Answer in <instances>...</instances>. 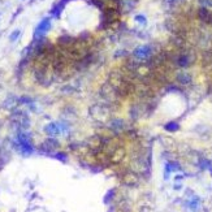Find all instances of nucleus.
<instances>
[{
    "mask_svg": "<svg viewBox=\"0 0 212 212\" xmlns=\"http://www.w3.org/2000/svg\"><path fill=\"white\" fill-rule=\"evenodd\" d=\"M52 27V21H51V17H44L41 22L37 25L34 30V41H41L46 37V34L48 33Z\"/></svg>",
    "mask_w": 212,
    "mask_h": 212,
    "instance_id": "f257e3e1",
    "label": "nucleus"
},
{
    "mask_svg": "<svg viewBox=\"0 0 212 212\" xmlns=\"http://www.w3.org/2000/svg\"><path fill=\"white\" fill-rule=\"evenodd\" d=\"M69 3V0H59V2H56L52 5V8H51L50 11V14L51 17L53 18H60V16L62 13V11L65 9V5Z\"/></svg>",
    "mask_w": 212,
    "mask_h": 212,
    "instance_id": "f03ea898",
    "label": "nucleus"
},
{
    "mask_svg": "<svg viewBox=\"0 0 212 212\" xmlns=\"http://www.w3.org/2000/svg\"><path fill=\"white\" fill-rule=\"evenodd\" d=\"M151 55V47L150 46H141L134 51V56L138 59H146Z\"/></svg>",
    "mask_w": 212,
    "mask_h": 212,
    "instance_id": "7ed1b4c3",
    "label": "nucleus"
},
{
    "mask_svg": "<svg viewBox=\"0 0 212 212\" xmlns=\"http://www.w3.org/2000/svg\"><path fill=\"white\" fill-rule=\"evenodd\" d=\"M44 132H46L48 135H51V137L59 135V134L61 133L60 126H59V123H50L48 125H46Z\"/></svg>",
    "mask_w": 212,
    "mask_h": 212,
    "instance_id": "20e7f679",
    "label": "nucleus"
},
{
    "mask_svg": "<svg viewBox=\"0 0 212 212\" xmlns=\"http://www.w3.org/2000/svg\"><path fill=\"white\" fill-rule=\"evenodd\" d=\"M178 169H181V168H180V165L177 163H167L165 164V178L169 177L171 172H174V171H178Z\"/></svg>",
    "mask_w": 212,
    "mask_h": 212,
    "instance_id": "39448f33",
    "label": "nucleus"
},
{
    "mask_svg": "<svg viewBox=\"0 0 212 212\" xmlns=\"http://www.w3.org/2000/svg\"><path fill=\"white\" fill-rule=\"evenodd\" d=\"M164 128H165V130H168V132H177L180 129V125L177 123H174V121H171V123H168Z\"/></svg>",
    "mask_w": 212,
    "mask_h": 212,
    "instance_id": "423d86ee",
    "label": "nucleus"
},
{
    "mask_svg": "<svg viewBox=\"0 0 212 212\" xmlns=\"http://www.w3.org/2000/svg\"><path fill=\"white\" fill-rule=\"evenodd\" d=\"M134 20H135V22L139 23V25H146V23H147V18L144 17L143 14H137L134 17Z\"/></svg>",
    "mask_w": 212,
    "mask_h": 212,
    "instance_id": "0eeeda50",
    "label": "nucleus"
},
{
    "mask_svg": "<svg viewBox=\"0 0 212 212\" xmlns=\"http://www.w3.org/2000/svg\"><path fill=\"white\" fill-rule=\"evenodd\" d=\"M20 35H21V30H18V29L14 30L13 33L9 35V41H11V42H16V41H17V39L20 38Z\"/></svg>",
    "mask_w": 212,
    "mask_h": 212,
    "instance_id": "6e6552de",
    "label": "nucleus"
},
{
    "mask_svg": "<svg viewBox=\"0 0 212 212\" xmlns=\"http://www.w3.org/2000/svg\"><path fill=\"white\" fill-rule=\"evenodd\" d=\"M55 158L59 159V160H61V162H66V155L64 154V152H59V154L55 155Z\"/></svg>",
    "mask_w": 212,
    "mask_h": 212,
    "instance_id": "1a4fd4ad",
    "label": "nucleus"
},
{
    "mask_svg": "<svg viewBox=\"0 0 212 212\" xmlns=\"http://www.w3.org/2000/svg\"><path fill=\"white\" fill-rule=\"evenodd\" d=\"M69 2H72V0H69Z\"/></svg>",
    "mask_w": 212,
    "mask_h": 212,
    "instance_id": "9d476101",
    "label": "nucleus"
}]
</instances>
